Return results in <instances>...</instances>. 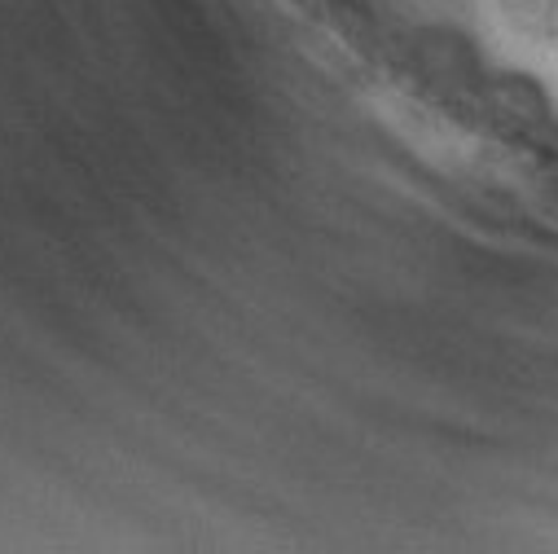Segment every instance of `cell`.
Here are the masks:
<instances>
[{
	"label": "cell",
	"instance_id": "obj_1",
	"mask_svg": "<svg viewBox=\"0 0 558 554\" xmlns=\"http://www.w3.org/2000/svg\"><path fill=\"white\" fill-rule=\"evenodd\" d=\"M423 58H427V71L449 84V88H471L480 93L484 88V67H480V53H475V40L458 36V32H427L423 40Z\"/></svg>",
	"mask_w": 558,
	"mask_h": 554
},
{
	"label": "cell",
	"instance_id": "obj_2",
	"mask_svg": "<svg viewBox=\"0 0 558 554\" xmlns=\"http://www.w3.org/2000/svg\"><path fill=\"white\" fill-rule=\"evenodd\" d=\"M480 97L510 123H545L549 119V97L545 88L523 75V71H501V75H488Z\"/></svg>",
	"mask_w": 558,
	"mask_h": 554
},
{
	"label": "cell",
	"instance_id": "obj_3",
	"mask_svg": "<svg viewBox=\"0 0 558 554\" xmlns=\"http://www.w3.org/2000/svg\"><path fill=\"white\" fill-rule=\"evenodd\" d=\"M497 10L506 19V27L519 36H527L536 45L558 40V0H497Z\"/></svg>",
	"mask_w": 558,
	"mask_h": 554
}]
</instances>
